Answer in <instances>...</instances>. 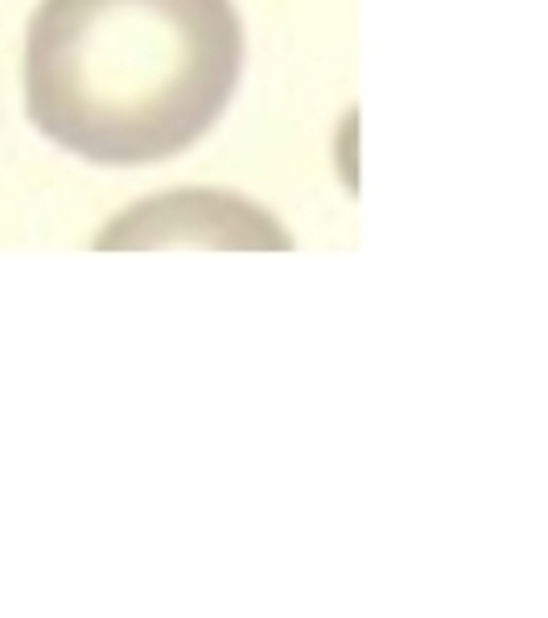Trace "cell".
<instances>
[{"label": "cell", "instance_id": "6da1fadb", "mask_svg": "<svg viewBox=\"0 0 548 618\" xmlns=\"http://www.w3.org/2000/svg\"><path fill=\"white\" fill-rule=\"evenodd\" d=\"M235 0H42L25 38L29 116L95 165H153L202 141L239 87Z\"/></svg>", "mask_w": 548, "mask_h": 618}]
</instances>
